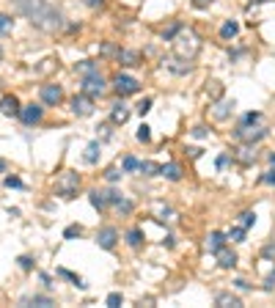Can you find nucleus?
Returning <instances> with one entry per match:
<instances>
[{"label":"nucleus","mask_w":275,"mask_h":308,"mask_svg":"<svg viewBox=\"0 0 275 308\" xmlns=\"http://www.w3.org/2000/svg\"><path fill=\"white\" fill-rule=\"evenodd\" d=\"M229 240H231V242H242V240H245V229H242V226L229 231Z\"/></svg>","instance_id":"32"},{"label":"nucleus","mask_w":275,"mask_h":308,"mask_svg":"<svg viewBox=\"0 0 275 308\" xmlns=\"http://www.w3.org/2000/svg\"><path fill=\"white\" fill-rule=\"evenodd\" d=\"M6 187H22V182L17 176H6Z\"/></svg>","instance_id":"41"},{"label":"nucleus","mask_w":275,"mask_h":308,"mask_svg":"<svg viewBox=\"0 0 275 308\" xmlns=\"http://www.w3.org/2000/svg\"><path fill=\"white\" fill-rule=\"evenodd\" d=\"M88 198H91V204L97 207V209H105L110 204L108 201V193H97V190H94V193H88Z\"/></svg>","instance_id":"20"},{"label":"nucleus","mask_w":275,"mask_h":308,"mask_svg":"<svg viewBox=\"0 0 275 308\" xmlns=\"http://www.w3.org/2000/svg\"><path fill=\"white\" fill-rule=\"evenodd\" d=\"M119 61L124 63V66H138V63H140V52H135V50H119Z\"/></svg>","instance_id":"16"},{"label":"nucleus","mask_w":275,"mask_h":308,"mask_svg":"<svg viewBox=\"0 0 275 308\" xmlns=\"http://www.w3.org/2000/svg\"><path fill=\"white\" fill-rule=\"evenodd\" d=\"M97 160H99V143H91L85 149V162H97Z\"/></svg>","instance_id":"27"},{"label":"nucleus","mask_w":275,"mask_h":308,"mask_svg":"<svg viewBox=\"0 0 275 308\" xmlns=\"http://www.w3.org/2000/svg\"><path fill=\"white\" fill-rule=\"evenodd\" d=\"M20 99H17L14 94L11 96H3V99H0V113L3 116H20Z\"/></svg>","instance_id":"12"},{"label":"nucleus","mask_w":275,"mask_h":308,"mask_svg":"<svg viewBox=\"0 0 275 308\" xmlns=\"http://www.w3.org/2000/svg\"><path fill=\"white\" fill-rule=\"evenodd\" d=\"M127 242H130L132 248H138V245H140V231H138V229H132L130 234H127Z\"/></svg>","instance_id":"34"},{"label":"nucleus","mask_w":275,"mask_h":308,"mask_svg":"<svg viewBox=\"0 0 275 308\" xmlns=\"http://www.w3.org/2000/svg\"><path fill=\"white\" fill-rule=\"evenodd\" d=\"M237 160L248 165V162H253V160H256V152H250V149H239V152H237Z\"/></svg>","instance_id":"26"},{"label":"nucleus","mask_w":275,"mask_h":308,"mask_svg":"<svg viewBox=\"0 0 275 308\" xmlns=\"http://www.w3.org/2000/svg\"><path fill=\"white\" fill-rule=\"evenodd\" d=\"M264 182H267V184H275V171H272V173H267V176H264Z\"/></svg>","instance_id":"47"},{"label":"nucleus","mask_w":275,"mask_h":308,"mask_svg":"<svg viewBox=\"0 0 275 308\" xmlns=\"http://www.w3.org/2000/svg\"><path fill=\"white\" fill-rule=\"evenodd\" d=\"M44 6H47V0H11V9H14L17 14L28 17V20H33Z\"/></svg>","instance_id":"5"},{"label":"nucleus","mask_w":275,"mask_h":308,"mask_svg":"<svg viewBox=\"0 0 275 308\" xmlns=\"http://www.w3.org/2000/svg\"><path fill=\"white\" fill-rule=\"evenodd\" d=\"M270 162H272V165H275V154H270Z\"/></svg>","instance_id":"50"},{"label":"nucleus","mask_w":275,"mask_h":308,"mask_svg":"<svg viewBox=\"0 0 275 308\" xmlns=\"http://www.w3.org/2000/svg\"><path fill=\"white\" fill-rule=\"evenodd\" d=\"M226 165H229V154H220L218 157V168H226Z\"/></svg>","instance_id":"44"},{"label":"nucleus","mask_w":275,"mask_h":308,"mask_svg":"<svg viewBox=\"0 0 275 308\" xmlns=\"http://www.w3.org/2000/svg\"><path fill=\"white\" fill-rule=\"evenodd\" d=\"M234 108H237V102H234V99H220V102L212 108V116H215L218 121H226V119L231 116Z\"/></svg>","instance_id":"11"},{"label":"nucleus","mask_w":275,"mask_h":308,"mask_svg":"<svg viewBox=\"0 0 275 308\" xmlns=\"http://www.w3.org/2000/svg\"><path fill=\"white\" fill-rule=\"evenodd\" d=\"M108 305H110V308H119V305H121V294H119V292H110V294H108Z\"/></svg>","instance_id":"35"},{"label":"nucleus","mask_w":275,"mask_h":308,"mask_svg":"<svg viewBox=\"0 0 275 308\" xmlns=\"http://www.w3.org/2000/svg\"><path fill=\"white\" fill-rule=\"evenodd\" d=\"M83 91H85L88 96H102V94H105V80H102V74H99V72L85 74V77H83Z\"/></svg>","instance_id":"7"},{"label":"nucleus","mask_w":275,"mask_h":308,"mask_svg":"<svg viewBox=\"0 0 275 308\" xmlns=\"http://www.w3.org/2000/svg\"><path fill=\"white\" fill-rule=\"evenodd\" d=\"M0 58H3V47H0Z\"/></svg>","instance_id":"51"},{"label":"nucleus","mask_w":275,"mask_h":308,"mask_svg":"<svg viewBox=\"0 0 275 308\" xmlns=\"http://www.w3.org/2000/svg\"><path fill=\"white\" fill-rule=\"evenodd\" d=\"M22 303H31V305H42V308H47V305H52V300L44 297V294H33V297L22 300Z\"/></svg>","instance_id":"23"},{"label":"nucleus","mask_w":275,"mask_h":308,"mask_svg":"<svg viewBox=\"0 0 275 308\" xmlns=\"http://www.w3.org/2000/svg\"><path fill=\"white\" fill-rule=\"evenodd\" d=\"M77 187H80V173H77V171H63V173H58V179H55V193L61 195V198H72V195L77 193Z\"/></svg>","instance_id":"4"},{"label":"nucleus","mask_w":275,"mask_h":308,"mask_svg":"<svg viewBox=\"0 0 275 308\" xmlns=\"http://www.w3.org/2000/svg\"><path fill=\"white\" fill-rule=\"evenodd\" d=\"M160 168H162V165H157V162H149V160L140 162V171H143L146 176H157V173H160Z\"/></svg>","instance_id":"22"},{"label":"nucleus","mask_w":275,"mask_h":308,"mask_svg":"<svg viewBox=\"0 0 275 308\" xmlns=\"http://www.w3.org/2000/svg\"><path fill=\"white\" fill-rule=\"evenodd\" d=\"M149 110H151V99H143V102L138 105V113H140V116H143V113H149Z\"/></svg>","instance_id":"39"},{"label":"nucleus","mask_w":275,"mask_h":308,"mask_svg":"<svg viewBox=\"0 0 275 308\" xmlns=\"http://www.w3.org/2000/svg\"><path fill=\"white\" fill-rule=\"evenodd\" d=\"M179 31H182V25H173V28H168V31H165V39H168V42H171V39L176 36Z\"/></svg>","instance_id":"42"},{"label":"nucleus","mask_w":275,"mask_h":308,"mask_svg":"<svg viewBox=\"0 0 275 308\" xmlns=\"http://www.w3.org/2000/svg\"><path fill=\"white\" fill-rule=\"evenodd\" d=\"M105 176H108V182H116V179L121 176V171H119V168H110V171L105 173Z\"/></svg>","instance_id":"40"},{"label":"nucleus","mask_w":275,"mask_h":308,"mask_svg":"<svg viewBox=\"0 0 275 308\" xmlns=\"http://www.w3.org/2000/svg\"><path fill=\"white\" fill-rule=\"evenodd\" d=\"M215 256H218V264H220V267H226V270L237 267V253L229 251V248H218V251H215Z\"/></svg>","instance_id":"13"},{"label":"nucleus","mask_w":275,"mask_h":308,"mask_svg":"<svg viewBox=\"0 0 275 308\" xmlns=\"http://www.w3.org/2000/svg\"><path fill=\"white\" fill-rule=\"evenodd\" d=\"M44 66H39L36 72L39 74H47V72H52V69H58V61H52V58H47V61H42Z\"/></svg>","instance_id":"30"},{"label":"nucleus","mask_w":275,"mask_h":308,"mask_svg":"<svg viewBox=\"0 0 275 308\" xmlns=\"http://www.w3.org/2000/svg\"><path fill=\"white\" fill-rule=\"evenodd\" d=\"M237 33H239V25H237V22H226V25L220 28V36H223V39H234Z\"/></svg>","instance_id":"21"},{"label":"nucleus","mask_w":275,"mask_h":308,"mask_svg":"<svg viewBox=\"0 0 275 308\" xmlns=\"http://www.w3.org/2000/svg\"><path fill=\"white\" fill-rule=\"evenodd\" d=\"M160 173H162L165 179H171V182H179V179H182V171H179L176 162H168V165H162Z\"/></svg>","instance_id":"17"},{"label":"nucleus","mask_w":275,"mask_h":308,"mask_svg":"<svg viewBox=\"0 0 275 308\" xmlns=\"http://www.w3.org/2000/svg\"><path fill=\"white\" fill-rule=\"evenodd\" d=\"M168 69H171V72H176V74H187V72H190V63H187V66H179L176 61H168Z\"/></svg>","instance_id":"33"},{"label":"nucleus","mask_w":275,"mask_h":308,"mask_svg":"<svg viewBox=\"0 0 275 308\" xmlns=\"http://www.w3.org/2000/svg\"><path fill=\"white\" fill-rule=\"evenodd\" d=\"M83 234V226H69L66 231H63V237H66V240H74V237H80Z\"/></svg>","instance_id":"31"},{"label":"nucleus","mask_w":275,"mask_h":308,"mask_svg":"<svg viewBox=\"0 0 275 308\" xmlns=\"http://www.w3.org/2000/svg\"><path fill=\"white\" fill-rule=\"evenodd\" d=\"M171 44H173V55L182 58V61H193V58L201 52V36H198L196 31H190V28H182V31L171 39Z\"/></svg>","instance_id":"2"},{"label":"nucleus","mask_w":275,"mask_h":308,"mask_svg":"<svg viewBox=\"0 0 275 308\" xmlns=\"http://www.w3.org/2000/svg\"><path fill=\"white\" fill-rule=\"evenodd\" d=\"M31 25H36L39 31H44V33H55L58 28L63 25V17H61V11L55 9V6H50L47 3L42 11H39L36 17L31 20Z\"/></svg>","instance_id":"3"},{"label":"nucleus","mask_w":275,"mask_h":308,"mask_svg":"<svg viewBox=\"0 0 275 308\" xmlns=\"http://www.w3.org/2000/svg\"><path fill=\"white\" fill-rule=\"evenodd\" d=\"M11 28H14V20L9 14H0V33H9Z\"/></svg>","instance_id":"29"},{"label":"nucleus","mask_w":275,"mask_h":308,"mask_svg":"<svg viewBox=\"0 0 275 308\" xmlns=\"http://www.w3.org/2000/svg\"><path fill=\"white\" fill-rule=\"evenodd\" d=\"M116 240H119V231L110 229V226H108V229H102V231L97 234V245L105 248V251H113V248H116Z\"/></svg>","instance_id":"9"},{"label":"nucleus","mask_w":275,"mask_h":308,"mask_svg":"<svg viewBox=\"0 0 275 308\" xmlns=\"http://www.w3.org/2000/svg\"><path fill=\"white\" fill-rule=\"evenodd\" d=\"M20 267H22V270H31V267H33V261L28 259V256H20Z\"/></svg>","instance_id":"43"},{"label":"nucleus","mask_w":275,"mask_h":308,"mask_svg":"<svg viewBox=\"0 0 275 308\" xmlns=\"http://www.w3.org/2000/svg\"><path fill=\"white\" fill-rule=\"evenodd\" d=\"M207 85H209L207 91H212V96H215V99H218V96L223 94V88H220V83H218V80H212V83H207Z\"/></svg>","instance_id":"37"},{"label":"nucleus","mask_w":275,"mask_h":308,"mask_svg":"<svg viewBox=\"0 0 275 308\" xmlns=\"http://www.w3.org/2000/svg\"><path fill=\"white\" fill-rule=\"evenodd\" d=\"M72 113L74 116H91L94 113V96H88L85 91L80 96H74L72 99Z\"/></svg>","instance_id":"8"},{"label":"nucleus","mask_w":275,"mask_h":308,"mask_svg":"<svg viewBox=\"0 0 275 308\" xmlns=\"http://www.w3.org/2000/svg\"><path fill=\"white\" fill-rule=\"evenodd\" d=\"M267 124H261V113H245V119H242V124L237 127V141H242V143H259V141H264L267 138Z\"/></svg>","instance_id":"1"},{"label":"nucleus","mask_w":275,"mask_h":308,"mask_svg":"<svg viewBox=\"0 0 275 308\" xmlns=\"http://www.w3.org/2000/svg\"><path fill=\"white\" fill-rule=\"evenodd\" d=\"M110 119H113V124H124V121L130 119V110H127L124 105H116L113 113H110Z\"/></svg>","instance_id":"18"},{"label":"nucleus","mask_w":275,"mask_h":308,"mask_svg":"<svg viewBox=\"0 0 275 308\" xmlns=\"http://www.w3.org/2000/svg\"><path fill=\"white\" fill-rule=\"evenodd\" d=\"M193 135H196V138H204V135H207V130H204V127H196V130H193Z\"/></svg>","instance_id":"46"},{"label":"nucleus","mask_w":275,"mask_h":308,"mask_svg":"<svg viewBox=\"0 0 275 308\" xmlns=\"http://www.w3.org/2000/svg\"><path fill=\"white\" fill-rule=\"evenodd\" d=\"M113 88H116V94H119V96H132V94H138L140 83L135 77H130V74H116Z\"/></svg>","instance_id":"6"},{"label":"nucleus","mask_w":275,"mask_h":308,"mask_svg":"<svg viewBox=\"0 0 275 308\" xmlns=\"http://www.w3.org/2000/svg\"><path fill=\"white\" fill-rule=\"evenodd\" d=\"M239 223H242V229H250L256 223V212H242L239 215Z\"/></svg>","instance_id":"28"},{"label":"nucleus","mask_w":275,"mask_h":308,"mask_svg":"<svg viewBox=\"0 0 275 308\" xmlns=\"http://www.w3.org/2000/svg\"><path fill=\"white\" fill-rule=\"evenodd\" d=\"M74 72H80L85 77V74H91V72H97V66H94V61H80L77 66H74Z\"/></svg>","instance_id":"25"},{"label":"nucleus","mask_w":275,"mask_h":308,"mask_svg":"<svg viewBox=\"0 0 275 308\" xmlns=\"http://www.w3.org/2000/svg\"><path fill=\"white\" fill-rule=\"evenodd\" d=\"M135 168H140V162L135 157H124V171H135Z\"/></svg>","instance_id":"36"},{"label":"nucleus","mask_w":275,"mask_h":308,"mask_svg":"<svg viewBox=\"0 0 275 308\" xmlns=\"http://www.w3.org/2000/svg\"><path fill=\"white\" fill-rule=\"evenodd\" d=\"M215 305H220V308H242V300H239L237 294H231V292H220L218 297H215Z\"/></svg>","instance_id":"14"},{"label":"nucleus","mask_w":275,"mask_h":308,"mask_svg":"<svg viewBox=\"0 0 275 308\" xmlns=\"http://www.w3.org/2000/svg\"><path fill=\"white\" fill-rule=\"evenodd\" d=\"M149 138H151V132H149V127H146V124H140V130H138V141H149Z\"/></svg>","instance_id":"38"},{"label":"nucleus","mask_w":275,"mask_h":308,"mask_svg":"<svg viewBox=\"0 0 275 308\" xmlns=\"http://www.w3.org/2000/svg\"><path fill=\"white\" fill-rule=\"evenodd\" d=\"M20 119L25 121V124H36V121L42 119V108H39V105H28V108L20 110Z\"/></svg>","instance_id":"15"},{"label":"nucleus","mask_w":275,"mask_h":308,"mask_svg":"<svg viewBox=\"0 0 275 308\" xmlns=\"http://www.w3.org/2000/svg\"><path fill=\"white\" fill-rule=\"evenodd\" d=\"M61 99H63L61 85H42V102L44 105H58Z\"/></svg>","instance_id":"10"},{"label":"nucleus","mask_w":275,"mask_h":308,"mask_svg":"<svg viewBox=\"0 0 275 308\" xmlns=\"http://www.w3.org/2000/svg\"><path fill=\"white\" fill-rule=\"evenodd\" d=\"M85 3H88L91 9H94V6H102V0H85Z\"/></svg>","instance_id":"48"},{"label":"nucleus","mask_w":275,"mask_h":308,"mask_svg":"<svg viewBox=\"0 0 275 308\" xmlns=\"http://www.w3.org/2000/svg\"><path fill=\"white\" fill-rule=\"evenodd\" d=\"M209 3H212V0H193V6H196V9H207Z\"/></svg>","instance_id":"45"},{"label":"nucleus","mask_w":275,"mask_h":308,"mask_svg":"<svg viewBox=\"0 0 275 308\" xmlns=\"http://www.w3.org/2000/svg\"><path fill=\"white\" fill-rule=\"evenodd\" d=\"M6 168H9V162H6V160H0V173H3Z\"/></svg>","instance_id":"49"},{"label":"nucleus","mask_w":275,"mask_h":308,"mask_svg":"<svg viewBox=\"0 0 275 308\" xmlns=\"http://www.w3.org/2000/svg\"><path fill=\"white\" fill-rule=\"evenodd\" d=\"M58 275H63V278H69V281L74 283V286H80V289H85V281L80 275H74V272H69V270H58Z\"/></svg>","instance_id":"24"},{"label":"nucleus","mask_w":275,"mask_h":308,"mask_svg":"<svg viewBox=\"0 0 275 308\" xmlns=\"http://www.w3.org/2000/svg\"><path fill=\"white\" fill-rule=\"evenodd\" d=\"M226 240H229L226 234H220V231H212V234H209V242H207L209 251H218V248H223V242H226Z\"/></svg>","instance_id":"19"}]
</instances>
